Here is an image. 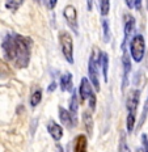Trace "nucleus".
Returning <instances> with one entry per match:
<instances>
[{
    "label": "nucleus",
    "mask_w": 148,
    "mask_h": 152,
    "mask_svg": "<svg viewBox=\"0 0 148 152\" xmlns=\"http://www.w3.org/2000/svg\"><path fill=\"white\" fill-rule=\"evenodd\" d=\"M33 39L18 33H8L3 38L1 51L4 59L15 68H26L30 63Z\"/></svg>",
    "instance_id": "f257e3e1"
},
{
    "label": "nucleus",
    "mask_w": 148,
    "mask_h": 152,
    "mask_svg": "<svg viewBox=\"0 0 148 152\" xmlns=\"http://www.w3.org/2000/svg\"><path fill=\"white\" fill-rule=\"evenodd\" d=\"M140 100V91L139 89H131L127 94V100H126V109H127V118H126V127L127 132H133L136 123V112L138 105H139Z\"/></svg>",
    "instance_id": "f03ea898"
},
{
    "label": "nucleus",
    "mask_w": 148,
    "mask_h": 152,
    "mask_svg": "<svg viewBox=\"0 0 148 152\" xmlns=\"http://www.w3.org/2000/svg\"><path fill=\"white\" fill-rule=\"evenodd\" d=\"M79 94L81 97V101L84 102H88L89 105L90 112H94L96 110V104H97V99H96V93L93 91L92 84L89 83L87 77H83L80 81V87H79Z\"/></svg>",
    "instance_id": "7ed1b4c3"
},
{
    "label": "nucleus",
    "mask_w": 148,
    "mask_h": 152,
    "mask_svg": "<svg viewBox=\"0 0 148 152\" xmlns=\"http://www.w3.org/2000/svg\"><path fill=\"white\" fill-rule=\"evenodd\" d=\"M59 45H61V50L64 59L70 64H74V41H72V36L68 31L62 30L59 33Z\"/></svg>",
    "instance_id": "20e7f679"
},
{
    "label": "nucleus",
    "mask_w": 148,
    "mask_h": 152,
    "mask_svg": "<svg viewBox=\"0 0 148 152\" xmlns=\"http://www.w3.org/2000/svg\"><path fill=\"white\" fill-rule=\"evenodd\" d=\"M146 54V41L141 34H135L130 41V56L134 62L140 63Z\"/></svg>",
    "instance_id": "39448f33"
},
{
    "label": "nucleus",
    "mask_w": 148,
    "mask_h": 152,
    "mask_svg": "<svg viewBox=\"0 0 148 152\" xmlns=\"http://www.w3.org/2000/svg\"><path fill=\"white\" fill-rule=\"evenodd\" d=\"M98 58L96 56V50H93L90 54L89 63H88V80L92 84L93 88H96V92L100 91V79H98Z\"/></svg>",
    "instance_id": "423d86ee"
},
{
    "label": "nucleus",
    "mask_w": 148,
    "mask_h": 152,
    "mask_svg": "<svg viewBox=\"0 0 148 152\" xmlns=\"http://www.w3.org/2000/svg\"><path fill=\"white\" fill-rule=\"evenodd\" d=\"M63 17H64L67 25L72 29L75 34H79V24H77V11L72 4L66 5L63 9Z\"/></svg>",
    "instance_id": "0eeeda50"
},
{
    "label": "nucleus",
    "mask_w": 148,
    "mask_h": 152,
    "mask_svg": "<svg viewBox=\"0 0 148 152\" xmlns=\"http://www.w3.org/2000/svg\"><path fill=\"white\" fill-rule=\"evenodd\" d=\"M123 41H122V50L126 49V42L130 39L131 34L134 31V28H135V18L133 15L127 13L123 17Z\"/></svg>",
    "instance_id": "6e6552de"
},
{
    "label": "nucleus",
    "mask_w": 148,
    "mask_h": 152,
    "mask_svg": "<svg viewBox=\"0 0 148 152\" xmlns=\"http://www.w3.org/2000/svg\"><path fill=\"white\" fill-rule=\"evenodd\" d=\"M122 92L126 89L128 84V76H130L131 72V59H130V54H127L126 49L123 50V54H122Z\"/></svg>",
    "instance_id": "1a4fd4ad"
},
{
    "label": "nucleus",
    "mask_w": 148,
    "mask_h": 152,
    "mask_svg": "<svg viewBox=\"0 0 148 152\" xmlns=\"http://www.w3.org/2000/svg\"><path fill=\"white\" fill-rule=\"evenodd\" d=\"M59 118H61L62 125L67 129H74L77 125V119L67 109H64L62 106H59Z\"/></svg>",
    "instance_id": "9d476101"
},
{
    "label": "nucleus",
    "mask_w": 148,
    "mask_h": 152,
    "mask_svg": "<svg viewBox=\"0 0 148 152\" xmlns=\"http://www.w3.org/2000/svg\"><path fill=\"white\" fill-rule=\"evenodd\" d=\"M46 129H47V131H49L50 137L54 139V140L59 142L63 138V132H64V131H63V127L61 125H58L55 121H52V119L47 122Z\"/></svg>",
    "instance_id": "9b49d317"
},
{
    "label": "nucleus",
    "mask_w": 148,
    "mask_h": 152,
    "mask_svg": "<svg viewBox=\"0 0 148 152\" xmlns=\"http://www.w3.org/2000/svg\"><path fill=\"white\" fill-rule=\"evenodd\" d=\"M98 64L101 67V72L104 76L105 83H108V76H109V55L108 53H100L98 55Z\"/></svg>",
    "instance_id": "f8f14e48"
},
{
    "label": "nucleus",
    "mask_w": 148,
    "mask_h": 152,
    "mask_svg": "<svg viewBox=\"0 0 148 152\" xmlns=\"http://www.w3.org/2000/svg\"><path fill=\"white\" fill-rule=\"evenodd\" d=\"M59 85L63 92H72L74 91V84H72V74L71 72H64L61 76Z\"/></svg>",
    "instance_id": "ddd939ff"
},
{
    "label": "nucleus",
    "mask_w": 148,
    "mask_h": 152,
    "mask_svg": "<svg viewBox=\"0 0 148 152\" xmlns=\"http://www.w3.org/2000/svg\"><path fill=\"white\" fill-rule=\"evenodd\" d=\"M88 138L84 134H79L74 142V152H88Z\"/></svg>",
    "instance_id": "4468645a"
},
{
    "label": "nucleus",
    "mask_w": 148,
    "mask_h": 152,
    "mask_svg": "<svg viewBox=\"0 0 148 152\" xmlns=\"http://www.w3.org/2000/svg\"><path fill=\"white\" fill-rule=\"evenodd\" d=\"M77 109H79V96L75 91H72V96H71V100H70V112L75 118L77 119Z\"/></svg>",
    "instance_id": "2eb2a0df"
},
{
    "label": "nucleus",
    "mask_w": 148,
    "mask_h": 152,
    "mask_svg": "<svg viewBox=\"0 0 148 152\" xmlns=\"http://www.w3.org/2000/svg\"><path fill=\"white\" fill-rule=\"evenodd\" d=\"M83 123H84V127L87 129L88 134L92 135V131H93V118H92V114L89 112H84L83 113Z\"/></svg>",
    "instance_id": "dca6fc26"
},
{
    "label": "nucleus",
    "mask_w": 148,
    "mask_h": 152,
    "mask_svg": "<svg viewBox=\"0 0 148 152\" xmlns=\"http://www.w3.org/2000/svg\"><path fill=\"white\" fill-rule=\"evenodd\" d=\"M42 101V89L41 88H37V89L33 91L30 96V106L31 107H37Z\"/></svg>",
    "instance_id": "f3484780"
},
{
    "label": "nucleus",
    "mask_w": 148,
    "mask_h": 152,
    "mask_svg": "<svg viewBox=\"0 0 148 152\" xmlns=\"http://www.w3.org/2000/svg\"><path fill=\"white\" fill-rule=\"evenodd\" d=\"M110 38H112V31H110L109 21H108V18L104 17L102 18V39L105 43H109Z\"/></svg>",
    "instance_id": "a211bd4d"
},
{
    "label": "nucleus",
    "mask_w": 148,
    "mask_h": 152,
    "mask_svg": "<svg viewBox=\"0 0 148 152\" xmlns=\"http://www.w3.org/2000/svg\"><path fill=\"white\" fill-rule=\"evenodd\" d=\"M25 0H5V7L12 12H17V9L24 4Z\"/></svg>",
    "instance_id": "6ab92c4d"
},
{
    "label": "nucleus",
    "mask_w": 148,
    "mask_h": 152,
    "mask_svg": "<svg viewBox=\"0 0 148 152\" xmlns=\"http://www.w3.org/2000/svg\"><path fill=\"white\" fill-rule=\"evenodd\" d=\"M110 12V0H100V13L102 17H106Z\"/></svg>",
    "instance_id": "aec40b11"
},
{
    "label": "nucleus",
    "mask_w": 148,
    "mask_h": 152,
    "mask_svg": "<svg viewBox=\"0 0 148 152\" xmlns=\"http://www.w3.org/2000/svg\"><path fill=\"white\" fill-rule=\"evenodd\" d=\"M118 152H131L130 147H128L127 142L125 138V132H121V138H119V144H118Z\"/></svg>",
    "instance_id": "412c9836"
},
{
    "label": "nucleus",
    "mask_w": 148,
    "mask_h": 152,
    "mask_svg": "<svg viewBox=\"0 0 148 152\" xmlns=\"http://www.w3.org/2000/svg\"><path fill=\"white\" fill-rule=\"evenodd\" d=\"M147 115H148V97H147L146 104H144V109H143V113H141L140 121L138 123V127H141V126H143V123L146 122V119H147Z\"/></svg>",
    "instance_id": "4be33fe9"
},
{
    "label": "nucleus",
    "mask_w": 148,
    "mask_h": 152,
    "mask_svg": "<svg viewBox=\"0 0 148 152\" xmlns=\"http://www.w3.org/2000/svg\"><path fill=\"white\" fill-rule=\"evenodd\" d=\"M141 144H143V148H141L143 152H148V138L146 134L141 135Z\"/></svg>",
    "instance_id": "5701e85b"
},
{
    "label": "nucleus",
    "mask_w": 148,
    "mask_h": 152,
    "mask_svg": "<svg viewBox=\"0 0 148 152\" xmlns=\"http://www.w3.org/2000/svg\"><path fill=\"white\" fill-rule=\"evenodd\" d=\"M126 1V5H127V8L130 9H134L135 8V0H125Z\"/></svg>",
    "instance_id": "b1692460"
},
{
    "label": "nucleus",
    "mask_w": 148,
    "mask_h": 152,
    "mask_svg": "<svg viewBox=\"0 0 148 152\" xmlns=\"http://www.w3.org/2000/svg\"><path fill=\"white\" fill-rule=\"evenodd\" d=\"M58 4V0H49V8L50 9H54Z\"/></svg>",
    "instance_id": "393cba45"
},
{
    "label": "nucleus",
    "mask_w": 148,
    "mask_h": 152,
    "mask_svg": "<svg viewBox=\"0 0 148 152\" xmlns=\"http://www.w3.org/2000/svg\"><path fill=\"white\" fill-rule=\"evenodd\" d=\"M93 1H94V0H87V9H88V12H90L93 9Z\"/></svg>",
    "instance_id": "a878e982"
},
{
    "label": "nucleus",
    "mask_w": 148,
    "mask_h": 152,
    "mask_svg": "<svg viewBox=\"0 0 148 152\" xmlns=\"http://www.w3.org/2000/svg\"><path fill=\"white\" fill-rule=\"evenodd\" d=\"M135 8H136L138 11H140V8H141V0H135Z\"/></svg>",
    "instance_id": "bb28decb"
},
{
    "label": "nucleus",
    "mask_w": 148,
    "mask_h": 152,
    "mask_svg": "<svg viewBox=\"0 0 148 152\" xmlns=\"http://www.w3.org/2000/svg\"><path fill=\"white\" fill-rule=\"evenodd\" d=\"M55 152H64V150H63V147L61 144H56L55 145Z\"/></svg>",
    "instance_id": "cd10ccee"
},
{
    "label": "nucleus",
    "mask_w": 148,
    "mask_h": 152,
    "mask_svg": "<svg viewBox=\"0 0 148 152\" xmlns=\"http://www.w3.org/2000/svg\"><path fill=\"white\" fill-rule=\"evenodd\" d=\"M55 88H56V84H55V81H54V83H51V84H50V87H49V92L55 91Z\"/></svg>",
    "instance_id": "c85d7f7f"
},
{
    "label": "nucleus",
    "mask_w": 148,
    "mask_h": 152,
    "mask_svg": "<svg viewBox=\"0 0 148 152\" xmlns=\"http://www.w3.org/2000/svg\"><path fill=\"white\" fill-rule=\"evenodd\" d=\"M34 1H36V3H42L43 0H34Z\"/></svg>",
    "instance_id": "c756f323"
},
{
    "label": "nucleus",
    "mask_w": 148,
    "mask_h": 152,
    "mask_svg": "<svg viewBox=\"0 0 148 152\" xmlns=\"http://www.w3.org/2000/svg\"><path fill=\"white\" fill-rule=\"evenodd\" d=\"M147 9H148V0H147Z\"/></svg>",
    "instance_id": "7c9ffc66"
}]
</instances>
